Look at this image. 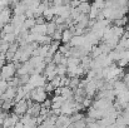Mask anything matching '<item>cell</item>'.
Listing matches in <instances>:
<instances>
[{"mask_svg": "<svg viewBox=\"0 0 129 128\" xmlns=\"http://www.w3.org/2000/svg\"><path fill=\"white\" fill-rule=\"evenodd\" d=\"M16 74V65L14 62H9L6 64H3L0 68V79L9 81Z\"/></svg>", "mask_w": 129, "mask_h": 128, "instance_id": "1", "label": "cell"}, {"mask_svg": "<svg viewBox=\"0 0 129 128\" xmlns=\"http://www.w3.org/2000/svg\"><path fill=\"white\" fill-rule=\"evenodd\" d=\"M46 98H48V93L44 89V87H37V88L31 89V92H30V100H33L35 103L42 104Z\"/></svg>", "mask_w": 129, "mask_h": 128, "instance_id": "2", "label": "cell"}, {"mask_svg": "<svg viewBox=\"0 0 129 128\" xmlns=\"http://www.w3.org/2000/svg\"><path fill=\"white\" fill-rule=\"evenodd\" d=\"M29 83L33 85L34 88H37V87H44L45 83H46V78H45V75H43V74L34 73V74H30Z\"/></svg>", "mask_w": 129, "mask_h": 128, "instance_id": "3", "label": "cell"}, {"mask_svg": "<svg viewBox=\"0 0 129 128\" xmlns=\"http://www.w3.org/2000/svg\"><path fill=\"white\" fill-rule=\"evenodd\" d=\"M28 106H29L28 99H20V100L15 102L14 103V108H13L14 109V113H16L18 116L25 114L26 111H28Z\"/></svg>", "mask_w": 129, "mask_h": 128, "instance_id": "4", "label": "cell"}, {"mask_svg": "<svg viewBox=\"0 0 129 128\" xmlns=\"http://www.w3.org/2000/svg\"><path fill=\"white\" fill-rule=\"evenodd\" d=\"M84 92H85V95L88 97H94L98 92V85L95 79H91V81H88L86 82L85 87H84Z\"/></svg>", "mask_w": 129, "mask_h": 128, "instance_id": "5", "label": "cell"}, {"mask_svg": "<svg viewBox=\"0 0 129 128\" xmlns=\"http://www.w3.org/2000/svg\"><path fill=\"white\" fill-rule=\"evenodd\" d=\"M19 119H20V118H19V116H18L16 113H11V114H9V116H6V117L4 118L1 127H14L15 123H16Z\"/></svg>", "mask_w": 129, "mask_h": 128, "instance_id": "6", "label": "cell"}, {"mask_svg": "<svg viewBox=\"0 0 129 128\" xmlns=\"http://www.w3.org/2000/svg\"><path fill=\"white\" fill-rule=\"evenodd\" d=\"M11 16H13V10L10 8H8V6L3 8V10L0 11V21L3 24H6V23L10 21Z\"/></svg>", "mask_w": 129, "mask_h": 128, "instance_id": "7", "label": "cell"}, {"mask_svg": "<svg viewBox=\"0 0 129 128\" xmlns=\"http://www.w3.org/2000/svg\"><path fill=\"white\" fill-rule=\"evenodd\" d=\"M15 95H16V87H10V85H9V87L3 92L0 99H1V100H5V99H14Z\"/></svg>", "mask_w": 129, "mask_h": 128, "instance_id": "8", "label": "cell"}, {"mask_svg": "<svg viewBox=\"0 0 129 128\" xmlns=\"http://www.w3.org/2000/svg\"><path fill=\"white\" fill-rule=\"evenodd\" d=\"M84 43H85V37L83 34V35H73L69 44L70 46H82Z\"/></svg>", "mask_w": 129, "mask_h": 128, "instance_id": "9", "label": "cell"}, {"mask_svg": "<svg viewBox=\"0 0 129 128\" xmlns=\"http://www.w3.org/2000/svg\"><path fill=\"white\" fill-rule=\"evenodd\" d=\"M85 42H88V43H90L91 45H96L98 43H99V40H100V38L93 32V30H90V32H88L85 35Z\"/></svg>", "mask_w": 129, "mask_h": 128, "instance_id": "10", "label": "cell"}, {"mask_svg": "<svg viewBox=\"0 0 129 128\" xmlns=\"http://www.w3.org/2000/svg\"><path fill=\"white\" fill-rule=\"evenodd\" d=\"M25 19H26L25 14H20V15H15L14 14V16H11V19H10V23L14 27H21Z\"/></svg>", "mask_w": 129, "mask_h": 128, "instance_id": "11", "label": "cell"}, {"mask_svg": "<svg viewBox=\"0 0 129 128\" xmlns=\"http://www.w3.org/2000/svg\"><path fill=\"white\" fill-rule=\"evenodd\" d=\"M60 95L64 98V99H73V95H74V89H72L70 87H61L60 89Z\"/></svg>", "mask_w": 129, "mask_h": 128, "instance_id": "12", "label": "cell"}, {"mask_svg": "<svg viewBox=\"0 0 129 128\" xmlns=\"http://www.w3.org/2000/svg\"><path fill=\"white\" fill-rule=\"evenodd\" d=\"M127 88H128V87H127V84L124 83V81H119V79H117V81H114V83H113V90H114L115 95H117L118 93H120L122 90L127 89Z\"/></svg>", "mask_w": 129, "mask_h": 128, "instance_id": "13", "label": "cell"}, {"mask_svg": "<svg viewBox=\"0 0 129 128\" xmlns=\"http://www.w3.org/2000/svg\"><path fill=\"white\" fill-rule=\"evenodd\" d=\"M30 32L35 34H46V23H42V24L35 23V25L30 29Z\"/></svg>", "mask_w": 129, "mask_h": 128, "instance_id": "14", "label": "cell"}, {"mask_svg": "<svg viewBox=\"0 0 129 128\" xmlns=\"http://www.w3.org/2000/svg\"><path fill=\"white\" fill-rule=\"evenodd\" d=\"M73 35H74L73 30L69 29V28H67V29L63 30V33H61V39H60V40H61L63 43H69Z\"/></svg>", "mask_w": 129, "mask_h": 128, "instance_id": "15", "label": "cell"}, {"mask_svg": "<svg viewBox=\"0 0 129 128\" xmlns=\"http://www.w3.org/2000/svg\"><path fill=\"white\" fill-rule=\"evenodd\" d=\"M0 38H1V40H4V42H8V43L16 42V35H15L14 33H4V32H1V35H0Z\"/></svg>", "mask_w": 129, "mask_h": 128, "instance_id": "16", "label": "cell"}, {"mask_svg": "<svg viewBox=\"0 0 129 128\" xmlns=\"http://www.w3.org/2000/svg\"><path fill=\"white\" fill-rule=\"evenodd\" d=\"M43 16H44V19L46 20V21H50V20H53V18L55 16V14H54V11H53V8L51 6H46L45 8V10H44V13H43Z\"/></svg>", "mask_w": 129, "mask_h": 128, "instance_id": "17", "label": "cell"}, {"mask_svg": "<svg viewBox=\"0 0 129 128\" xmlns=\"http://www.w3.org/2000/svg\"><path fill=\"white\" fill-rule=\"evenodd\" d=\"M99 11H100V10H99L94 4H91V5H90V10H89V13H88V18H89V19H96Z\"/></svg>", "mask_w": 129, "mask_h": 128, "instance_id": "18", "label": "cell"}, {"mask_svg": "<svg viewBox=\"0 0 129 128\" xmlns=\"http://www.w3.org/2000/svg\"><path fill=\"white\" fill-rule=\"evenodd\" d=\"M78 9H79V11H80V13H83V14H88V13H89V10H90V4H89L88 1H80V4L78 5Z\"/></svg>", "mask_w": 129, "mask_h": 128, "instance_id": "19", "label": "cell"}, {"mask_svg": "<svg viewBox=\"0 0 129 128\" xmlns=\"http://www.w3.org/2000/svg\"><path fill=\"white\" fill-rule=\"evenodd\" d=\"M55 29H56V24L53 20H50V21L46 23V34L48 35H51L55 32Z\"/></svg>", "mask_w": 129, "mask_h": 128, "instance_id": "20", "label": "cell"}, {"mask_svg": "<svg viewBox=\"0 0 129 128\" xmlns=\"http://www.w3.org/2000/svg\"><path fill=\"white\" fill-rule=\"evenodd\" d=\"M56 74L60 75V77L67 75V65L65 64H61V63L56 64Z\"/></svg>", "mask_w": 129, "mask_h": 128, "instance_id": "21", "label": "cell"}, {"mask_svg": "<svg viewBox=\"0 0 129 128\" xmlns=\"http://www.w3.org/2000/svg\"><path fill=\"white\" fill-rule=\"evenodd\" d=\"M127 23H128V18H127L125 15L122 16V18L114 19V24L118 25V27H124V25H127Z\"/></svg>", "mask_w": 129, "mask_h": 128, "instance_id": "22", "label": "cell"}, {"mask_svg": "<svg viewBox=\"0 0 129 128\" xmlns=\"http://www.w3.org/2000/svg\"><path fill=\"white\" fill-rule=\"evenodd\" d=\"M14 25L9 21V23H6V24H4L3 25V29H1V32H4V33H13L14 32Z\"/></svg>", "mask_w": 129, "mask_h": 128, "instance_id": "23", "label": "cell"}, {"mask_svg": "<svg viewBox=\"0 0 129 128\" xmlns=\"http://www.w3.org/2000/svg\"><path fill=\"white\" fill-rule=\"evenodd\" d=\"M79 82H80L79 77H73V78H70V83H69V87H70L72 89H75V88H78Z\"/></svg>", "mask_w": 129, "mask_h": 128, "instance_id": "24", "label": "cell"}, {"mask_svg": "<svg viewBox=\"0 0 129 128\" xmlns=\"http://www.w3.org/2000/svg\"><path fill=\"white\" fill-rule=\"evenodd\" d=\"M82 104H83V107H84V108H89V107L93 104V100H91V98H90V97H88V98L84 97V98H83V100H82Z\"/></svg>", "mask_w": 129, "mask_h": 128, "instance_id": "25", "label": "cell"}, {"mask_svg": "<svg viewBox=\"0 0 129 128\" xmlns=\"http://www.w3.org/2000/svg\"><path fill=\"white\" fill-rule=\"evenodd\" d=\"M93 4H94L99 10H103V9H104V6H105V0H94V1H93Z\"/></svg>", "mask_w": 129, "mask_h": 128, "instance_id": "26", "label": "cell"}, {"mask_svg": "<svg viewBox=\"0 0 129 128\" xmlns=\"http://www.w3.org/2000/svg\"><path fill=\"white\" fill-rule=\"evenodd\" d=\"M8 87H9L8 81H5V79H0V92H4Z\"/></svg>", "mask_w": 129, "mask_h": 128, "instance_id": "27", "label": "cell"}, {"mask_svg": "<svg viewBox=\"0 0 129 128\" xmlns=\"http://www.w3.org/2000/svg\"><path fill=\"white\" fill-rule=\"evenodd\" d=\"M123 81H124V83L127 84V87L129 88V72L128 73H125L124 75H123Z\"/></svg>", "mask_w": 129, "mask_h": 128, "instance_id": "28", "label": "cell"}, {"mask_svg": "<svg viewBox=\"0 0 129 128\" xmlns=\"http://www.w3.org/2000/svg\"><path fill=\"white\" fill-rule=\"evenodd\" d=\"M10 3H9V0H0V6H3V8H5V6H8Z\"/></svg>", "mask_w": 129, "mask_h": 128, "instance_id": "29", "label": "cell"}, {"mask_svg": "<svg viewBox=\"0 0 129 128\" xmlns=\"http://www.w3.org/2000/svg\"><path fill=\"white\" fill-rule=\"evenodd\" d=\"M1 10H3V6H0V11H1Z\"/></svg>", "mask_w": 129, "mask_h": 128, "instance_id": "30", "label": "cell"}, {"mask_svg": "<svg viewBox=\"0 0 129 128\" xmlns=\"http://www.w3.org/2000/svg\"><path fill=\"white\" fill-rule=\"evenodd\" d=\"M128 21H129V19H128Z\"/></svg>", "mask_w": 129, "mask_h": 128, "instance_id": "31", "label": "cell"}]
</instances>
